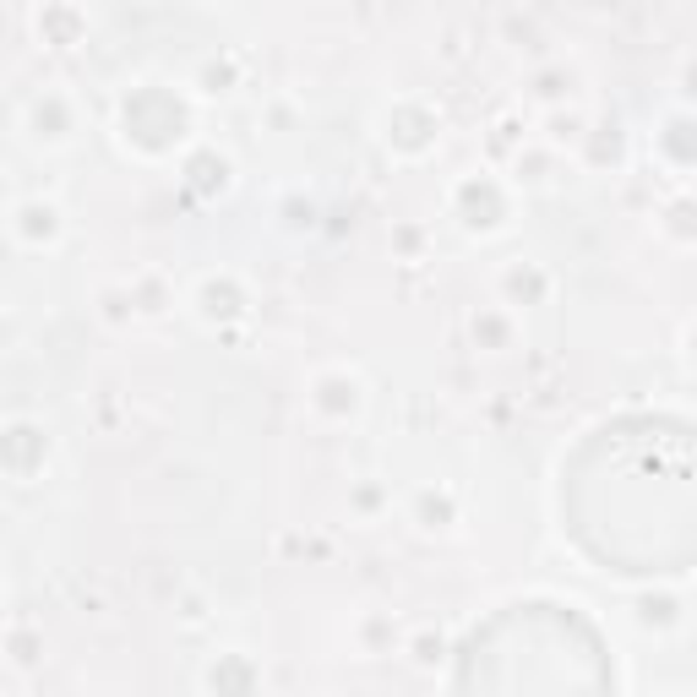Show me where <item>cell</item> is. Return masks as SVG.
<instances>
[{
    "label": "cell",
    "mask_w": 697,
    "mask_h": 697,
    "mask_svg": "<svg viewBox=\"0 0 697 697\" xmlns=\"http://www.w3.org/2000/svg\"><path fill=\"white\" fill-rule=\"evenodd\" d=\"M414 659H420V665H436V659H442V638H420V654Z\"/></svg>",
    "instance_id": "cell-1"
}]
</instances>
